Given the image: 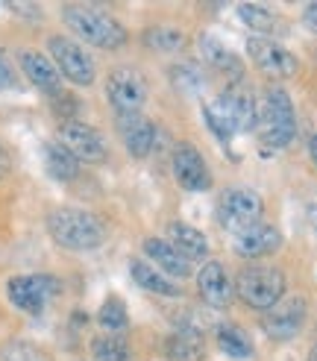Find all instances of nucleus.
Returning <instances> with one entry per match:
<instances>
[{
    "label": "nucleus",
    "mask_w": 317,
    "mask_h": 361,
    "mask_svg": "<svg viewBox=\"0 0 317 361\" xmlns=\"http://www.w3.org/2000/svg\"><path fill=\"white\" fill-rule=\"evenodd\" d=\"M47 232L59 247L74 250V252L97 250L106 241V235H109L106 221L100 214L88 212V209H74V206L53 209L47 214Z\"/></svg>",
    "instance_id": "1"
},
{
    "label": "nucleus",
    "mask_w": 317,
    "mask_h": 361,
    "mask_svg": "<svg viewBox=\"0 0 317 361\" xmlns=\"http://www.w3.org/2000/svg\"><path fill=\"white\" fill-rule=\"evenodd\" d=\"M62 21L80 42L100 47V50H118L130 39L127 27H123L115 15L103 12L92 4H65L62 6Z\"/></svg>",
    "instance_id": "2"
},
{
    "label": "nucleus",
    "mask_w": 317,
    "mask_h": 361,
    "mask_svg": "<svg viewBox=\"0 0 317 361\" xmlns=\"http://www.w3.org/2000/svg\"><path fill=\"white\" fill-rule=\"evenodd\" d=\"M203 118L209 123V130L215 133L220 141H232L235 133H250L256 130L259 106L247 92H223L211 103H206Z\"/></svg>",
    "instance_id": "3"
},
{
    "label": "nucleus",
    "mask_w": 317,
    "mask_h": 361,
    "mask_svg": "<svg viewBox=\"0 0 317 361\" xmlns=\"http://www.w3.org/2000/svg\"><path fill=\"white\" fill-rule=\"evenodd\" d=\"M256 130L261 135L264 147H288L297 135V112L285 88H268L259 103V118Z\"/></svg>",
    "instance_id": "4"
},
{
    "label": "nucleus",
    "mask_w": 317,
    "mask_h": 361,
    "mask_svg": "<svg viewBox=\"0 0 317 361\" xmlns=\"http://www.w3.org/2000/svg\"><path fill=\"white\" fill-rule=\"evenodd\" d=\"M285 274L271 264H247L235 279V294L247 309L268 312L285 297Z\"/></svg>",
    "instance_id": "5"
},
{
    "label": "nucleus",
    "mask_w": 317,
    "mask_h": 361,
    "mask_svg": "<svg viewBox=\"0 0 317 361\" xmlns=\"http://www.w3.org/2000/svg\"><path fill=\"white\" fill-rule=\"evenodd\" d=\"M47 50H50V62L59 71V77L70 80L74 85H92L94 82V77H97L94 59L80 42L68 39V35H50Z\"/></svg>",
    "instance_id": "6"
},
{
    "label": "nucleus",
    "mask_w": 317,
    "mask_h": 361,
    "mask_svg": "<svg viewBox=\"0 0 317 361\" xmlns=\"http://www.w3.org/2000/svg\"><path fill=\"white\" fill-rule=\"evenodd\" d=\"M62 291V282L50 274H24L12 276L6 285L9 302L15 309H21L27 314H42L47 309V302Z\"/></svg>",
    "instance_id": "7"
},
{
    "label": "nucleus",
    "mask_w": 317,
    "mask_h": 361,
    "mask_svg": "<svg viewBox=\"0 0 317 361\" xmlns=\"http://www.w3.org/2000/svg\"><path fill=\"white\" fill-rule=\"evenodd\" d=\"M261 212H264V200L261 194L253 188H229L220 197V206H218V221L223 229L229 232H244L261 221Z\"/></svg>",
    "instance_id": "8"
},
{
    "label": "nucleus",
    "mask_w": 317,
    "mask_h": 361,
    "mask_svg": "<svg viewBox=\"0 0 317 361\" xmlns=\"http://www.w3.org/2000/svg\"><path fill=\"white\" fill-rule=\"evenodd\" d=\"M59 144L74 156L80 165H103L109 159V144L100 135V130H94L92 123L85 121H65L59 126Z\"/></svg>",
    "instance_id": "9"
},
{
    "label": "nucleus",
    "mask_w": 317,
    "mask_h": 361,
    "mask_svg": "<svg viewBox=\"0 0 317 361\" xmlns=\"http://www.w3.org/2000/svg\"><path fill=\"white\" fill-rule=\"evenodd\" d=\"M106 97H109L112 109L120 115H135L147 100V80L138 68H115L109 80H106Z\"/></svg>",
    "instance_id": "10"
},
{
    "label": "nucleus",
    "mask_w": 317,
    "mask_h": 361,
    "mask_svg": "<svg viewBox=\"0 0 317 361\" xmlns=\"http://www.w3.org/2000/svg\"><path fill=\"white\" fill-rule=\"evenodd\" d=\"M306 317H309V302L306 297H282L273 309L264 312L261 317V329L271 341H291L303 332L306 326Z\"/></svg>",
    "instance_id": "11"
},
{
    "label": "nucleus",
    "mask_w": 317,
    "mask_h": 361,
    "mask_svg": "<svg viewBox=\"0 0 317 361\" xmlns=\"http://www.w3.org/2000/svg\"><path fill=\"white\" fill-rule=\"evenodd\" d=\"M247 53H250L253 65L271 80H291L299 71V62L288 47H282L271 39H261V35H253V39L247 42Z\"/></svg>",
    "instance_id": "12"
},
{
    "label": "nucleus",
    "mask_w": 317,
    "mask_h": 361,
    "mask_svg": "<svg viewBox=\"0 0 317 361\" xmlns=\"http://www.w3.org/2000/svg\"><path fill=\"white\" fill-rule=\"evenodd\" d=\"M170 168H173V179L180 183V188L191 191V194H200L211 188V171L206 165L203 153L194 147L188 141H180L173 147V159H170Z\"/></svg>",
    "instance_id": "13"
},
{
    "label": "nucleus",
    "mask_w": 317,
    "mask_h": 361,
    "mask_svg": "<svg viewBox=\"0 0 317 361\" xmlns=\"http://www.w3.org/2000/svg\"><path fill=\"white\" fill-rule=\"evenodd\" d=\"M197 291L203 302L211 305V309H226L235 297V285H232L229 270L220 262H206L197 274Z\"/></svg>",
    "instance_id": "14"
},
{
    "label": "nucleus",
    "mask_w": 317,
    "mask_h": 361,
    "mask_svg": "<svg viewBox=\"0 0 317 361\" xmlns=\"http://www.w3.org/2000/svg\"><path fill=\"white\" fill-rule=\"evenodd\" d=\"M18 65H21L24 71V77L39 88V92L44 94H53V97H59L62 94V77H59V71L56 65H53L44 53L39 50H18Z\"/></svg>",
    "instance_id": "15"
},
{
    "label": "nucleus",
    "mask_w": 317,
    "mask_h": 361,
    "mask_svg": "<svg viewBox=\"0 0 317 361\" xmlns=\"http://www.w3.org/2000/svg\"><path fill=\"white\" fill-rule=\"evenodd\" d=\"M118 135L123 141V147L132 159H147L153 144H156V126L150 118H144L141 112L135 115H120L118 118Z\"/></svg>",
    "instance_id": "16"
},
{
    "label": "nucleus",
    "mask_w": 317,
    "mask_h": 361,
    "mask_svg": "<svg viewBox=\"0 0 317 361\" xmlns=\"http://www.w3.org/2000/svg\"><path fill=\"white\" fill-rule=\"evenodd\" d=\"M282 247V232L273 224H256L235 235V252L241 259H264Z\"/></svg>",
    "instance_id": "17"
},
{
    "label": "nucleus",
    "mask_w": 317,
    "mask_h": 361,
    "mask_svg": "<svg viewBox=\"0 0 317 361\" xmlns=\"http://www.w3.org/2000/svg\"><path fill=\"white\" fill-rule=\"evenodd\" d=\"M144 252H147V259L153 262L156 270H162V274L168 279H188L191 276V262L185 256H180L170 241H162V238H147L144 241Z\"/></svg>",
    "instance_id": "18"
},
{
    "label": "nucleus",
    "mask_w": 317,
    "mask_h": 361,
    "mask_svg": "<svg viewBox=\"0 0 317 361\" xmlns=\"http://www.w3.org/2000/svg\"><path fill=\"white\" fill-rule=\"evenodd\" d=\"M203 353H206V338L194 326H182L165 338L168 361H203Z\"/></svg>",
    "instance_id": "19"
},
{
    "label": "nucleus",
    "mask_w": 317,
    "mask_h": 361,
    "mask_svg": "<svg viewBox=\"0 0 317 361\" xmlns=\"http://www.w3.org/2000/svg\"><path fill=\"white\" fill-rule=\"evenodd\" d=\"M168 238H170V247L185 256L188 262H197V259H206L209 256V241L200 229H194L191 224L185 221H173L168 226Z\"/></svg>",
    "instance_id": "20"
},
{
    "label": "nucleus",
    "mask_w": 317,
    "mask_h": 361,
    "mask_svg": "<svg viewBox=\"0 0 317 361\" xmlns=\"http://www.w3.org/2000/svg\"><path fill=\"white\" fill-rule=\"evenodd\" d=\"M130 274H132V279H135L138 288H144V291H150V294H156V297H180V294H182L180 282L168 279L162 270H156V267L147 264L144 259H132V262H130Z\"/></svg>",
    "instance_id": "21"
},
{
    "label": "nucleus",
    "mask_w": 317,
    "mask_h": 361,
    "mask_svg": "<svg viewBox=\"0 0 317 361\" xmlns=\"http://www.w3.org/2000/svg\"><path fill=\"white\" fill-rule=\"evenodd\" d=\"M200 56L206 65H211L215 71L226 77V82H238L241 74H244V65L238 56H232L218 39H211V35H200Z\"/></svg>",
    "instance_id": "22"
},
{
    "label": "nucleus",
    "mask_w": 317,
    "mask_h": 361,
    "mask_svg": "<svg viewBox=\"0 0 317 361\" xmlns=\"http://www.w3.org/2000/svg\"><path fill=\"white\" fill-rule=\"evenodd\" d=\"M44 168L56 183H70V179L80 176V161L70 156L59 141L44 144Z\"/></svg>",
    "instance_id": "23"
},
{
    "label": "nucleus",
    "mask_w": 317,
    "mask_h": 361,
    "mask_svg": "<svg viewBox=\"0 0 317 361\" xmlns=\"http://www.w3.org/2000/svg\"><path fill=\"white\" fill-rule=\"evenodd\" d=\"M218 347L229 358H250L253 355V341L235 323H220L218 326Z\"/></svg>",
    "instance_id": "24"
},
{
    "label": "nucleus",
    "mask_w": 317,
    "mask_h": 361,
    "mask_svg": "<svg viewBox=\"0 0 317 361\" xmlns=\"http://www.w3.org/2000/svg\"><path fill=\"white\" fill-rule=\"evenodd\" d=\"M97 323L106 329V335H120L123 329L130 326V312L123 305L120 297H106V302L100 305L97 312Z\"/></svg>",
    "instance_id": "25"
},
{
    "label": "nucleus",
    "mask_w": 317,
    "mask_h": 361,
    "mask_svg": "<svg viewBox=\"0 0 317 361\" xmlns=\"http://www.w3.org/2000/svg\"><path fill=\"white\" fill-rule=\"evenodd\" d=\"M144 44L150 50H158V53H176V50H182V44H185V32L180 27L158 24V27H150L144 32Z\"/></svg>",
    "instance_id": "26"
},
{
    "label": "nucleus",
    "mask_w": 317,
    "mask_h": 361,
    "mask_svg": "<svg viewBox=\"0 0 317 361\" xmlns=\"http://www.w3.org/2000/svg\"><path fill=\"white\" fill-rule=\"evenodd\" d=\"M92 353L97 361H132V350L120 335H97L92 341Z\"/></svg>",
    "instance_id": "27"
},
{
    "label": "nucleus",
    "mask_w": 317,
    "mask_h": 361,
    "mask_svg": "<svg viewBox=\"0 0 317 361\" xmlns=\"http://www.w3.org/2000/svg\"><path fill=\"white\" fill-rule=\"evenodd\" d=\"M0 361H53V358L32 341H6L0 347Z\"/></svg>",
    "instance_id": "28"
},
{
    "label": "nucleus",
    "mask_w": 317,
    "mask_h": 361,
    "mask_svg": "<svg viewBox=\"0 0 317 361\" xmlns=\"http://www.w3.org/2000/svg\"><path fill=\"white\" fill-rule=\"evenodd\" d=\"M238 18L256 32H271L276 27V15L259 4H238Z\"/></svg>",
    "instance_id": "29"
},
{
    "label": "nucleus",
    "mask_w": 317,
    "mask_h": 361,
    "mask_svg": "<svg viewBox=\"0 0 317 361\" xmlns=\"http://www.w3.org/2000/svg\"><path fill=\"white\" fill-rule=\"evenodd\" d=\"M170 82H173L176 92L194 94L203 85V74H200V68L194 65V62H180V65L170 68Z\"/></svg>",
    "instance_id": "30"
},
{
    "label": "nucleus",
    "mask_w": 317,
    "mask_h": 361,
    "mask_svg": "<svg viewBox=\"0 0 317 361\" xmlns=\"http://www.w3.org/2000/svg\"><path fill=\"white\" fill-rule=\"evenodd\" d=\"M0 88H18V77H15V68L9 62V56L0 50Z\"/></svg>",
    "instance_id": "31"
},
{
    "label": "nucleus",
    "mask_w": 317,
    "mask_h": 361,
    "mask_svg": "<svg viewBox=\"0 0 317 361\" xmlns=\"http://www.w3.org/2000/svg\"><path fill=\"white\" fill-rule=\"evenodd\" d=\"M303 24H306L309 32L317 35V4H309V6L303 9Z\"/></svg>",
    "instance_id": "32"
},
{
    "label": "nucleus",
    "mask_w": 317,
    "mask_h": 361,
    "mask_svg": "<svg viewBox=\"0 0 317 361\" xmlns=\"http://www.w3.org/2000/svg\"><path fill=\"white\" fill-rule=\"evenodd\" d=\"M9 168H12V156H9V150L4 147V144H0V179L9 173Z\"/></svg>",
    "instance_id": "33"
},
{
    "label": "nucleus",
    "mask_w": 317,
    "mask_h": 361,
    "mask_svg": "<svg viewBox=\"0 0 317 361\" xmlns=\"http://www.w3.org/2000/svg\"><path fill=\"white\" fill-rule=\"evenodd\" d=\"M309 153H311V161L317 165V133L311 135V144H309Z\"/></svg>",
    "instance_id": "34"
},
{
    "label": "nucleus",
    "mask_w": 317,
    "mask_h": 361,
    "mask_svg": "<svg viewBox=\"0 0 317 361\" xmlns=\"http://www.w3.org/2000/svg\"><path fill=\"white\" fill-rule=\"evenodd\" d=\"M309 361H317V344L311 347V353H309Z\"/></svg>",
    "instance_id": "35"
}]
</instances>
